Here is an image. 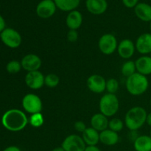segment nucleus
<instances>
[{
	"mask_svg": "<svg viewBox=\"0 0 151 151\" xmlns=\"http://www.w3.org/2000/svg\"><path fill=\"white\" fill-rule=\"evenodd\" d=\"M146 123L151 127V112L147 114V118H146Z\"/></svg>",
	"mask_w": 151,
	"mask_h": 151,
	"instance_id": "obj_37",
	"label": "nucleus"
},
{
	"mask_svg": "<svg viewBox=\"0 0 151 151\" xmlns=\"http://www.w3.org/2000/svg\"><path fill=\"white\" fill-rule=\"evenodd\" d=\"M22 68L21 62L18 60H11L6 66V70L10 74H16L20 72Z\"/></svg>",
	"mask_w": 151,
	"mask_h": 151,
	"instance_id": "obj_28",
	"label": "nucleus"
},
{
	"mask_svg": "<svg viewBox=\"0 0 151 151\" xmlns=\"http://www.w3.org/2000/svg\"><path fill=\"white\" fill-rule=\"evenodd\" d=\"M136 50L143 55L151 54V33L145 32L140 35L135 44Z\"/></svg>",
	"mask_w": 151,
	"mask_h": 151,
	"instance_id": "obj_13",
	"label": "nucleus"
},
{
	"mask_svg": "<svg viewBox=\"0 0 151 151\" xmlns=\"http://www.w3.org/2000/svg\"><path fill=\"white\" fill-rule=\"evenodd\" d=\"M150 137H151V129H150Z\"/></svg>",
	"mask_w": 151,
	"mask_h": 151,
	"instance_id": "obj_40",
	"label": "nucleus"
},
{
	"mask_svg": "<svg viewBox=\"0 0 151 151\" xmlns=\"http://www.w3.org/2000/svg\"><path fill=\"white\" fill-rule=\"evenodd\" d=\"M61 147L65 151H84L86 145L82 137L76 134H72L64 139Z\"/></svg>",
	"mask_w": 151,
	"mask_h": 151,
	"instance_id": "obj_8",
	"label": "nucleus"
},
{
	"mask_svg": "<svg viewBox=\"0 0 151 151\" xmlns=\"http://www.w3.org/2000/svg\"><path fill=\"white\" fill-rule=\"evenodd\" d=\"M22 106L25 111L30 114L40 113L42 110L41 98L35 94H27L22 99Z\"/></svg>",
	"mask_w": 151,
	"mask_h": 151,
	"instance_id": "obj_6",
	"label": "nucleus"
},
{
	"mask_svg": "<svg viewBox=\"0 0 151 151\" xmlns=\"http://www.w3.org/2000/svg\"><path fill=\"white\" fill-rule=\"evenodd\" d=\"M124 123L119 118L114 117L113 119H111L109 122V129L111 131H114V132H119L123 129Z\"/></svg>",
	"mask_w": 151,
	"mask_h": 151,
	"instance_id": "obj_27",
	"label": "nucleus"
},
{
	"mask_svg": "<svg viewBox=\"0 0 151 151\" xmlns=\"http://www.w3.org/2000/svg\"><path fill=\"white\" fill-rule=\"evenodd\" d=\"M136 47L134 43L130 39H124L120 41L117 47L119 55L124 59L131 58L135 52Z\"/></svg>",
	"mask_w": 151,
	"mask_h": 151,
	"instance_id": "obj_14",
	"label": "nucleus"
},
{
	"mask_svg": "<svg viewBox=\"0 0 151 151\" xmlns=\"http://www.w3.org/2000/svg\"><path fill=\"white\" fill-rule=\"evenodd\" d=\"M134 147L136 151H151V137L141 135L134 141Z\"/></svg>",
	"mask_w": 151,
	"mask_h": 151,
	"instance_id": "obj_22",
	"label": "nucleus"
},
{
	"mask_svg": "<svg viewBox=\"0 0 151 151\" xmlns=\"http://www.w3.org/2000/svg\"><path fill=\"white\" fill-rule=\"evenodd\" d=\"M109 119L106 116L101 113L95 114L91 118V128L97 130L99 132L108 129L109 128Z\"/></svg>",
	"mask_w": 151,
	"mask_h": 151,
	"instance_id": "obj_17",
	"label": "nucleus"
},
{
	"mask_svg": "<svg viewBox=\"0 0 151 151\" xmlns=\"http://www.w3.org/2000/svg\"><path fill=\"white\" fill-rule=\"evenodd\" d=\"M44 122V116H43L41 112L31 114L30 117L29 119V123L34 128H39V127L42 126Z\"/></svg>",
	"mask_w": 151,
	"mask_h": 151,
	"instance_id": "obj_25",
	"label": "nucleus"
},
{
	"mask_svg": "<svg viewBox=\"0 0 151 151\" xmlns=\"http://www.w3.org/2000/svg\"><path fill=\"white\" fill-rule=\"evenodd\" d=\"M5 21L4 18L0 15V33L5 29Z\"/></svg>",
	"mask_w": 151,
	"mask_h": 151,
	"instance_id": "obj_35",
	"label": "nucleus"
},
{
	"mask_svg": "<svg viewBox=\"0 0 151 151\" xmlns=\"http://www.w3.org/2000/svg\"><path fill=\"white\" fill-rule=\"evenodd\" d=\"M125 85L129 94L134 96H139L146 92L149 86V81L147 76L136 72L127 78Z\"/></svg>",
	"mask_w": 151,
	"mask_h": 151,
	"instance_id": "obj_3",
	"label": "nucleus"
},
{
	"mask_svg": "<svg viewBox=\"0 0 151 151\" xmlns=\"http://www.w3.org/2000/svg\"><path fill=\"white\" fill-rule=\"evenodd\" d=\"M66 37H67V40L69 42H76L78 39V32L75 29H69V32H67Z\"/></svg>",
	"mask_w": 151,
	"mask_h": 151,
	"instance_id": "obj_30",
	"label": "nucleus"
},
{
	"mask_svg": "<svg viewBox=\"0 0 151 151\" xmlns=\"http://www.w3.org/2000/svg\"><path fill=\"white\" fill-rule=\"evenodd\" d=\"M74 127H75V129L77 131L82 133V134L87 128L85 122H83V121H77L75 123V125H74Z\"/></svg>",
	"mask_w": 151,
	"mask_h": 151,
	"instance_id": "obj_31",
	"label": "nucleus"
},
{
	"mask_svg": "<svg viewBox=\"0 0 151 151\" xmlns=\"http://www.w3.org/2000/svg\"><path fill=\"white\" fill-rule=\"evenodd\" d=\"M84 151H101L97 145H86Z\"/></svg>",
	"mask_w": 151,
	"mask_h": 151,
	"instance_id": "obj_34",
	"label": "nucleus"
},
{
	"mask_svg": "<svg viewBox=\"0 0 151 151\" xmlns=\"http://www.w3.org/2000/svg\"><path fill=\"white\" fill-rule=\"evenodd\" d=\"M3 151H22V150H21V149L19 148V147H17V146L12 145L4 148V150H3Z\"/></svg>",
	"mask_w": 151,
	"mask_h": 151,
	"instance_id": "obj_36",
	"label": "nucleus"
},
{
	"mask_svg": "<svg viewBox=\"0 0 151 151\" xmlns=\"http://www.w3.org/2000/svg\"><path fill=\"white\" fill-rule=\"evenodd\" d=\"M87 86L92 92L100 94L106 89V81L101 75H92L87 79Z\"/></svg>",
	"mask_w": 151,
	"mask_h": 151,
	"instance_id": "obj_11",
	"label": "nucleus"
},
{
	"mask_svg": "<svg viewBox=\"0 0 151 151\" xmlns=\"http://www.w3.org/2000/svg\"><path fill=\"white\" fill-rule=\"evenodd\" d=\"M150 107H151V99H150Z\"/></svg>",
	"mask_w": 151,
	"mask_h": 151,
	"instance_id": "obj_41",
	"label": "nucleus"
},
{
	"mask_svg": "<svg viewBox=\"0 0 151 151\" xmlns=\"http://www.w3.org/2000/svg\"><path fill=\"white\" fill-rule=\"evenodd\" d=\"M98 47L102 53L106 55H109L113 54L117 49V40L112 34H104L99 40Z\"/></svg>",
	"mask_w": 151,
	"mask_h": 151,
	"instance_id": "obj_7",
	"label": "nucleus"
},
{
	"mask_svg": "<svg viewBox=\"0 0 151 151\" xmlns=\"http://www.w3.org/2000/svg\"><path fill=\"white\" fill-rule=\"evenodd\" d=\"M119 108V103L117 97L114 94H104L100 100V113L107 117L113 116L117 113Z\"/></svg>",
	"mask_w": 151,
	"mask_h": 151,
	"instance_id": "obj_4",
	"label": "nucleus"
},
{
	"mask_svg": "<svg viewBox=\"0 0 151 151\" xmlns=\"http://www.w3.org/2000/svg\"><path fill=\"white\" fill-rule=\"evenodd\" d=\"M128 135H129V134H128ZM139 137V136L138 134H137V131H130L129 138L131 139L134 142Z\"/></svg>",
	"mask_w": 151,
	"mask_h": 151,
	"instance_id": "obj_33",
	"label": "nucleus"
},
{
	"mask_svg": "<svg viewBox=\"0 0 151 151\" xmlns=\"http://www.w3.org/2000/svg\"><path fill=\"white\" fill-rule=\"evenodd\" d=\"M45 76L39 71L27 72L25 76V83L29 88L38 90L44 85Z\"/></svg>",
	"mask_w": 151,
	"mask_h": 151,
	"instance_id": "obj_10",
	"label": "nucleus"
},
{
	"mask_svg": "<svg viewBox=\"0 0 151 151\" xmlns=\"http://www.w3.org/2000/svg\"><path fill=\"white\" fill-rule=\"evenodd\" d=\"M86 7L89 13L94 15H101L107 10L108 3L106 0H86Z\"/></svg>",
	"mask_w": 151,
	"mask_h": 151,
	"instance_id": "obj_15",
	"label": "nucleus"
},
{
	"mask_svg": "<svg viewBox=\"0 0 151 151\" xmlns=\"http://www.w3.org/2000/svg\"><path fill=\"white\" fill-rule=\"evenodd\" d=\"M81 0H54L56 7L63 11L75 10L80 4Z\"/></svg>",
	"mask_w": 151,
	"mask_h": 151,
	"instance_id": "obj_23",
	"label": "nucleus"
},
{
	"mask_svg": "<svg viewBox=\"0 0 151 151\" xmlns=\"http://www.w3.org/2000/svg\"><path fill=\"white\" fill-rule=\"evenodd\" d=\"M0 38L3 44L9 48L16 49L21 45L22 41L20 33L13 28H5L0 33Z\"/></svg>",
	"mask_w": 151,
	"mask_h": 151,
	"instance_id": "obj_5",
	"label": "nucleus"
},
{
	"mask_svg": "<svg viewBox=\"0 0 151 151\" xmlns=\"http://www.w3.org/2000/svg\"><path fill=\"white\" fill-rule=\"evenodd\" d=\"M21 63L22 68L27 72H29L38 71L41 68L42 61L37 55L28 54L22 58Z\"/></svg>",
	"mask_w": 151,
	"mask_h": 151,
	"instance_id": "obj_12",
	"label": "nucleus"
},
{
	"mask_svg": "<svg viewBox=\"0 0 151 151\" xmlns=\"http://www.w3.org/2000/svg\"><path fill=\"white\" fill-rule=\"evenodd\" d=\"M150 33H151V21L150 22Z\"/></svg>",
	"mask_w": 151,
	"mask_h": 151,
	"instance_id": "obj_39",
	"label": "nucleus"
},
{
	"mask_svg": "<svg viewBox=\"0 0 151 151\" xmlns=\"http://www.w3.org/2000/svg\"><path fill=\"white\" fill-rule=\"evenodd\" d=\"M137 72L147 76L151 75V57L150 55H143L135 61Z\"/></svg>",
	"mask_w": 151,
	"mask_h": 151,
	"instance_id": "obj_16",
	"label": "nucleus"
},
{
	"mask_svg": "<svg viewBox=\"0 0 151 151\" xmlns=\"http://www.w3.org/2000/svg\"><path fill=\"white\" fill-rule=\"evenodd\" d=\"M119 135L110 129H106L100 133V142L107 146H113L119 142Z\"/></svg>",
	"mask_w": 151,
	"mask_h": 151,
	"instance_id": "obj_20",
	"label": "nucleus"
},
{
	"mask_svg": "<svg viewBox=\"0 0 151 151\" xmlns=\"http://www.w3.org/2000/svg\"><path fill=\"white\" fill-rule=\"evenodd\" d=\"M106 88L108 93L115 94V93L118 91V88H119V83H118L117 80L114 79V78H111V79L108 80L106 81Z\"/></svg>",
	"mask_w": 151,
	"mask_h": 151,
	"instance_id": "obj_29",
	"label": "nucleus"
},
{
	"mask_svg": "<svg viewBox=\"0 0 151 151\" xmlns=\"http://www.w3.org/2000/svg\"><path fill=\"white\" fill-rule=\"evenodd\" d=\"M52 151H65L64 149L60 146V147H56L53 149Z\"/></svg>",
	"mask_w": 151,
	"mask_h": 151,
	"instance_id": "obj_38",
	"label": "nucleus"
},
{
	"mask_svg": "<svg viewBox=\"0 0 151 151\" xmlns=\"http://www.w3.org/2000/svg\"><path fill=\"white\" fill-rule=\"evenodd\" d=\"M29 119L22 111L19 109H10L3 114L1 124L8 131L18 132L22 131L27 125Z\"/></svg>",
	"mask_w": 151,
	"mask_h": 151,
	"instance_id": "obj_1",
	"label": "nucleus"
},
{
	"mask_svg": "<svg viewBox=\"0 0 151 151\" xmlns=\"http://www.w3.org/2000/svg\"><path fill=\"white\" fill-rule=\"evenodd\" d=\"M82 134V138L86 145H97L100 142V133L91 127L87 128Z\"/></svg>",
	"mask_w": 151,
	"mask_h": 151,
	"instance_id": "obj_21",
	"label": "nucleus"
},
{
	"mask_svg": "<svg viewBox=\"0 0 151 151\" xmlns=\"http://www.w3.org/2000/svg\"><path fill=\"white\" fill-rule=\"evenodd\" d=\"M150 57H151V54H150Z\"/></svg>",
	"mask_w": 151,
	"mask_h": 151,
	"instance_id": "obj_42",
	"label": "nucleus"
},
{
	"mask_svg": "<svg viewBox=\"0 0 151 151\" xmlns=\"http://www.w3.org/2000/svg\"><path fill=\"white\" fill-rule=\"evenodd\" d=\"M56 4L52 0H43L38 3L36 7V13L41 19H49L55 14Z\"/></svg>",
	"mask_w": 151,
	"mask_h": 151,
	"instance_id": "obj_9",
	"label": "nucleus"
},
{
	"mask_svg": "<svg viewBox=\"0 0 151 151\" xmlns=\"http://www.w3.org/2000/svg\"><path fill=\"white\" fill-rule=\"evenodd\" d=\"M60 82V78L55 74H49L44 78V85L49 88H55L57 86Z\"/></svg>",
	"mask_w": 151,
	"mask_h": 151,
	"instance_id": "obj_26",
	"label": "nucleus"
},
{
	"mask_svg": "<svg viewBox=\"0 0 151 151\" xmlns=\"http://www.w3.org/2000/svg\"><path fill=\"white\" fill-rule=\"evenodd\" d=\"M122 1L125 7L128 8H133L137 5L139 0H122Z\"/></svg>",
	"mask_w": 151,
	"mask_h": 151,
	"instance_id": "obj_32",
	"label": "nucleus"
},
{
	"mask_svg": "<svg viewBox=\"0 0 151 151\" xmlns=\"http://www.w3.org/2000/svg\"><path fill=\"white\" fill-rule=\"evenodd\" d=\"M147 113L141 106L133 107L126 113L125 124L130 131H138L146 123Z\"/></svg>",
	"mask_w": 151,
	"mask_h": 151,
	"instance_id": "obj_2",
	"label": "nucleus"
},
{
	"mask_svg": "<svg viewBox=\"0 0 151 151\" xmlns=\"http://www.w3.org/2000/svg\"><path fill=\"white\" fill-rule=\"evenodd\" d=\"M135 14L140 20L145 22L151 21V5L147 3H138L134 8Z\"/></svg>",
	"mask_w": 151,
	"mask_h": 151,
	"instance_id": "obj_19",
	"label": "nucleus"
},
{
	"mask_svg": "<svg viewBox=\"0 0 151 151\" xmlns=\"http://www.w3.org/2000/svg\"><path fill=\"white\" fill-rule=\"evenodd\" d=\"M66 23L69 29L77 30L83 23V16L81 12L76 10L71 11L66 17Z\"/></svg>",
	"mask_w": 151,
	"mask_h": 151,
	"instance_id": "obj_18",
	"label": "nucleus"
},
{
	"mask_svg": "<svg viewBox=\"0 0 151 151\" xmlns=\"http://www.w3.org/2000/svg\"><path fill=\"white\" fill-rule=\"evenodd\" d=\"M121 72L126 78H128L136 73L137 69H136L135 62L133 60H128V61L125 62L121 69Z\"/></svg>",
	"mask_w": 151,
	"mask_h": 151,
	"instance_id": "obj_24",
	"label": "nucleus"
}]
</instances>
